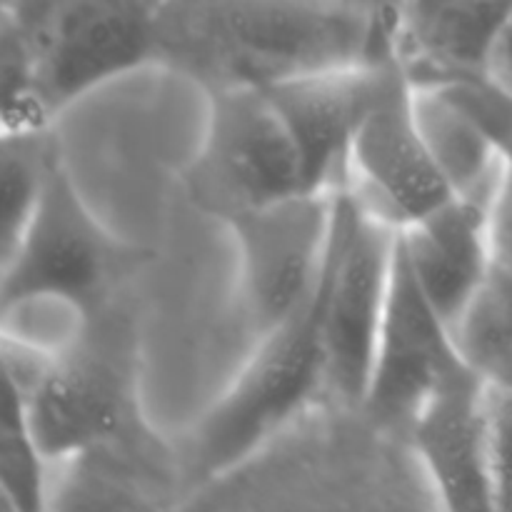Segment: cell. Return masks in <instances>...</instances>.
Masks as SVG:
<instances>
[{"mask_svg": "<svg viewBox=\"0 0 512 512\" xmlns=\"http://www.w3.org/2000/svg\"><path fill=\"white\" fill-rule=\"evenodd\" d=\"M373 50V15L350 0H165L155 33V65L203 93L268 88Z\"/></svg>", "mask_w": 512, "mask_h": 512, "instance_id": "1", "label": "cell"}, {"mask_svg": "<svg viewBox=\"0 0 512 512\" xmlns=\"http://www.w3.org/2000/svg\"><path fill=\"white\" fill-rule=\"evenodd\" d=\"M165 0H3V130H50L83 95L155 65Z\"/></svg>", "mask_w": 512, "mask_h": 512, "instance_id": "2", "label": "cell"}, {"mask_svg": "<svg viewBox=\"0 0 512 512\" xmlns=\"http://www.w3.org/2000/svg\"><path fill=\"white\" fill-rule=\"evenodd\" d=\"M5 385L20 395L35 440L53 465L150 435L135 385V335L113 305L63 348L3 335Z\"/></svg>", "mask_w": 512, "mask_h": 512, "instance_id": "3", "label": "cell"}, {"mask_svg": "<svg viewBox=\"0 0 512 512\" xmlns=\"http://www.w3.org/2000/svg\"><path fill=\"white\" fill-rule=\"evenodd\" d=\"M325 390L323 273L293 315L260 335L258 350L188 435L180 468L213 480L253 458Z\"/></svg>", "mask_w": 512, "mask_h": 512, "instance_id": "4", "label": "cell"}, {"mask_svg": "<svg viewBox=\"0 0 512 512\" xmlns=\"http://www.w3.org/2000/svg\"><path fill=\"white\" fill-rule=\"evenodd\" d=\"M143 258L145 250L115 238L90 213L60 158L28 225L3 253L0 305L45 300L93 318L113 305L118 285Z\"/></svg>", "mask_w": 512, "mask_h": 512, "instance_id": "5", "label": "cell"}, {"mask_svg": "<svg viewBox=\"0 0 512 512\" xmlns=\"http://www.w3.org/2000/svg\"><path fill=\"white\" fill-rule=\"evenodd\" d=\"M368 90L350 150L348 193L365 213L405 228L455 198L418 115V88L393 40L368 58Z\"/></svg>", "mask_w": 512, "mask_h": 512, "instance_id": "6", "label": "cell"}, {"mask_svg": "<svg viewBox=\"0 0 512 512\" xmlns=\"http://www.w3.org/2000/svg\"><path fill=\"white\" fill-rule=\"evenodd\" d=\"M205 98L208 123L183 175L200 213L225 225L263 205L315 193L268 88H225Z\"/></svg>", "mask_w": 512, "mask_h": 512, "instance_id": "7", "label": "cell"}, {"mask_svg": "<svg viewBox=\"0 0 512 512\" xmlns=\"http://www.w3.org/2000/svg\"><path fill=\"white\" fill-rule=\"evenodd\" d=\"M395 235L398 228L365 213L348 190H340L323 265L325 390L350 408H363L370 383Z\"/></svg>", "mask_w": 512, "mask_h": 512, "instance_id": "8", "label": "cell"}, {"mask_svg": "<svg viewBox=\"0 0 512 512\" xmlns=\"http://www.w3.org/2000/svg\"><path fill=\"white\" fill-rule=\"evenodd\" d=\"M338 193H300L228 220L238 250L240 300L260 335L293 315L318 285Z\"/></svg>", "mask_w": 512, "mask_h": 512, "instance_id": "9", "label": "cell"}, {"mask_svg": "<svg viewBox=\"0 0 512 512\" xmlns=\"http://www.w3.org/2000/svg\"><path fill=\"white\" fill-rule=\"evenodd\" d=\"M460 365L465 360L453 328L420 288L395 235L388 300L360 413L378 428L405 433L423 400Z\"/></svg>", "mask_w": 512, "mask_h": 512, "instance_id": "10", "label": "cell"}, {"mask_svg": "<svg viewBox=\"0 0 512 512\" xmlns=\"http://www.w3.org/2000/svg\"><path fill=\"white\" fill-rule=\"evenodd\" d=\"M405 440L445 510H495L488 383L468 363L423 400Z\"/></svg>", "mask_w": 512, "mask_h": 512, "instance_id": "11", "label": "cell"}, {"mask_svg": "<svg viewBox=\"0 0 512 512\" xmlns=\"http://www.w3.org/2000/svg\"><path fill=\"white\" fill-rule=\"evenodd\" d=\"M368 58L313 70L268 85L303 160L315 193H340L350 183V150L368 90Z\"/></svg>", "mask_w": 512, "mask_h": 512, "instance_id": "12", "label": "cell"}, {"mask_svg": "<svg viewBox=\"0 0 512 512\" xmlns=\"http://www.w3.org/2000/svg\"><path fill=\"white\" fill-rule=\"evenodd\" d=\"M398 238L420 288L453 328L493 268L488 205L455 195L400 228Z\"/></svg>", "mask_w": 512, "mask_h": 512, "instance_id": "13", "label": "cell"}, {"mask_svg": "<svg viewBox=\"0 0 512 512\" xmlns=\"http://www.w3.org/2000/svg\"><path fill=\"white\" fill-rule=\"evenodd\" d=\"M512 0H398L388 38L415 80L480 73Z\"/></svg>", "mask_w": 512, "mask_h": 512, "instance_id": "14", "label": "cell"}, {"mask_svg": "<svg viewBox=\"0 0 512 512\" xmlns=\"http://www.w3.org/2000/svg\"><path fill=\"white\" fill-rule=\"evenodd\" d=\"M415 88H418V115L425 140L453 193L490 205L505 168L498 150L478 128V123L465 110H460L443 90L430 83H415Z\"/></svg>", "mask_w": 512, "mask_h": 512, "instance_id": "15", "label": "cell"}, {"mask_svg": "<svg viewBox=\"0 0 512 512\" xmlns=\"http://www.w3.org/2000/svg\"><path fill=\"white\" fill-rule=\"evenodd\" d=\"M465 363L495 388H512V278L490 268L488 280L453 325Z\"/></svg>", "mask_w": 512, "mask_h": 512, "instance_id": "16", "label": "cell"}, {"mask_svg": "<svg viewBox=\"0 0 512 512\" xmlns=\"http://www.w3.org/2000/svg\"><path fill=\"white\" fill-rule=\"evenodd\" d=\"M60 150L50 130H3V253H8L38 208Z\"/></svg>", "mask_w": 512, "mask_h": 512, "instance_id": "17", "label": "cell"}, {"mask_svg": "<svg viewBox=\"0 0 512 512\" xmlns=\"http://www.w3.org/2000/svg\"><path fill=\"white\" fill-rule=\"evenodd\" d=\"M50 468H55L35 440L20 395L5 385L0 428V495L10 510L38 512L48 508Z\"/></svg>", "mask_w": 512, "mask_h": 512, "instance_id": "18", "label": "cell"}, {"mask_svg": "<svg viewBox=\"0 0 512 512\" xmlns=\"http://www.w3.org/2000/svg\"><path fill=\"white\" fill-rule=\"evenodd\" d=\"M415 83H430L443 90L460 110H465L478 123L503 163L512 168V93L478 73H450L415 80Z\"/></svg>", "mask_w": 512, "mask_h": 512, "instance_id": "19", "label": "cell"}, {"mask_svg": "<svg viewBox=\"0 0 512 512\" xmlns=\"http://www.w3.org/2000/svg\"><path fill=\"white\" fill-rule=\"evenodd\" d=\"M495 510H512V388L488 385Z\"/></svg>", "mask_w": 512, "mask_h": 512, "instance_id": "20", "label": "cell"}, {"mask_svg": "<svg viewBox=\"0 0 512 512\" xmlns=\"http://www.w3.org/2000/svg\"><path fill=\"white\" fill-rule=\"evenodd\" d=\"M488 240L493 270L512 278V168L508 165L488 205Z\"/></svg>", "mask_w": 512, "mask_h": 512, "instance_id": "21", "label": "cell"}, {"mask_svg": "<svg viewBox=\"0 0 512 512\" xmlns=\"http://www.w3.org/2000/svg\"><path fill=\"white\" fill-rule=\"evenodd\" d=\"M478 75H483V78H488L498 88L512 93V8L508 18L500 25L498 35H495L493 45L488 50L483 70Z\"/></svg>", "mask_w": 512, "mask_h": 512, "instance_id": "22", "label": "cell"}, {"mask_svg": "<svg viewBox=\"0 0 512 512\" xmlns=\"http://www.w3.org/2000/svg\"><path fill=\"white\" fill-rule=\"evenodd\" d=\"M398 0H370V15H373L375 25V48L383 43V38L390 30V18H393V8Z\"/></svg>", "mask_w": 512, "mask_h": 512, "instance_id": "23", "label": "cell"}, {"mask_svg": "<svg viewBox=\"0 0 512 512\" xmlns=\"http://www.w3.org/2000/svg\"><path fill=\"white\" fill-rule=\"evenodd\" d=\"M350 3H358V5H365V8L370 10V0H350Z\"/></svg>", "mask_w": 512, "mask_h": 512, "instance_id": "24", "label": "cell"}]
</instances>
